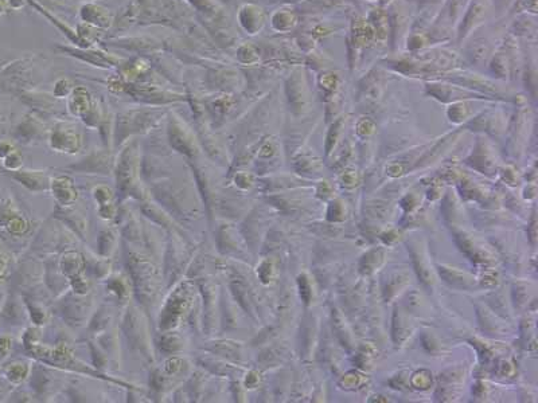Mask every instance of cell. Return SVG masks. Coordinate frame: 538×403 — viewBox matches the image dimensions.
Here are the masks:
<instances>
[{"mask_svg":"<svg viewBox=\"0 0 538 403\" xmlns=\"http://www.w3.org/2000/svg\"><path fill=\"white\" fill-rule=\"evenodd\" d=\"M54 192H55V196L58 198L59 202H71L75 198V192L73 190V187L70 185V182L68 183H64V179H57L54 182Z\"/></svg>","mask_w":538,"mask_h":403,"instance_id":"cell-1","label":"cell"}]
</instances>
